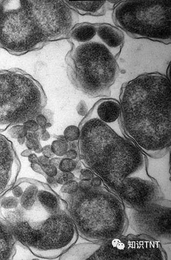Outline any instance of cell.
<instances>
[{"mask_svg":"<svg viewBox=\"0 0 171 260\" xmlns=\"http://www.w3.org/2000/svg\"><path fill=\"white\" fill-rule=\"evenodd\" d=\"M79 21L63 0H0V47L15 55L65 39Z\"/></svg>","mask_w":171,"mask_h":260,"instance_id":"277c9868","label":"cell"},{"mask_svg":"<svg viewBox=\"0 0 171 260\" xmlns=\"http://www.w3.org/2000/svg\"><path fill=\"white\" fill-rule=\"evenodd\" d=\"M161 244L144 235H120L101 242L88 260H167Z\"/></svg>","mask_w":171,"mask_h":260,"instance_id":"9c48e42d","label":"cell"},{"mask_svg":"<svg viewBox=\"0 0 171 260\" xmlns=\"http://www.w3.org/2000/svg\"><path fill=\"white\" fill-rule=\"evenodd\" d=\"M50 137L49 132L46 130L42 135L41 139L43 141H47L50 138Z\"/></svg>","mask_w":171,"mask_h":260,"instance_id":"f35d334b","label":"cell"},{"mask_svg":"<svg viewBox=\"0 0 171 260\" xmlns=\"http://www.w3.org/2000/svg\"><path fill=\"white\" fill-rule=\"evenodd\" d=\"M171 0H125L115 6L114 24L129 36L171 42Z\"/></svg>","mask_w":171,"mask_h":260,"instance_id":"52a82bcc","label":"cell"},{"mask_svg":"<svg viewBox=\"0 0 171 260\" xmlns=\"http://www.w3.org/2000/svg\"><path fill=\"white\" fill-rule=\"evenodd\" d=\"M79 157L78 151L74 149H68L64 157L72 160H76Z\"/></svg>","mask_w":171,"mask_h":260,"instance_id":"f546056e","label":"cell"},{"mask_svg":"<svg viewBox=\"0 0 171 260\" xmlns=\"http://www.w3.org/2000/svg\"><path fill=\"white\" fill-rule=\"evenodd\" d=\"M67 146L68 149H74L78 151V144L77 141L68 142Z\"/></svg>","mask_w":171,"mask_h":260,"instance_id":"74e56055","label":"cell"},{"mask_svg":"<svg viewBox=\"0 0 171 260\" xmlns=\"http://www.w3.org/2000/svg\"><path fill=\"white\" fill-rule=\"evenodd\" d=\"M27 132L22 124H17L11 126L8 133L12 138L17 139L19 136L25 137Z\"/></svg>","mask_w":171,"mask_h":260,"instance_id":"7402d4cb","label":"cell"},{"mask_svg":"<svg viewBox=\"0 0 171 260\" xmlns=\"http://www.w3.org/2000/svg\"><path fill=\"white\" fill-rule=\"evenodd\" d=\"M61 159L62 158L60 157H53L51 158H49V164L53 165L58 168Z\"/></svg>","mask_w":171,"mask_h":260,"instance_id":"836d02e7","label":"cell"},{"mask_svg":"<svg viewBox=\"0 0 171 260\" xmlns=\"http://www.w3.org/2000/svg\"><path fill=\"white\" fill-rule=\"evenodd\" d=\"M33 135L34 137L30 141L33 145V151L37 154L41 153L42 152V147L41 145L40 139L34 134Z\"/></svg>","mask_w":171,"mask_h":260,"instance_id":"4316f807","label":"cell"},{"mask_svg":"<svg viewBox=\"0 0 171 260\" xmlns=\"http://www.w3.org/2000/svg\"><path fill=\"white\" fill-rule=\"evenodd\" d=\"M101 242L73 244L60 256V260H88L100 247Z\"/></svg>","mask_w":171,"mask_h":260,"instance_id":"5bb4252c","label":"cell"},{"mask_svg":"<svg viewBox=\"0 0 171 260\" xmlns=\"http://www.w3.org/2000/svg\"><path fill=\"white\" fill-rule=\"evenodd\" d=\"M41 153L43 155L45 156L46 157L49 158H51L54 157L55 156L54 154L51 150V146L49 145H47L43 147Z\"/></svg>","mask_w":171,"mask_h":260,"instance_id":"f1b7e54d","label":"cell"},{"mask_svg":"<svg viewBox=\"0 0 171 260\" xmlns=\"http://www.w3.org/2000/svg\"><path fill=\"white\" fill-rule=\"evenodd\" d=\"M65 61L69 79L89 98L109 96L119 72L115 58L103 45L93 38L71 43Z\"/></svg>","mask_w":171,"mask_h":260,"instance_id":"8992f818","label":"cell"},{"mask_svg":"<svg viewBox=\"0 0 171 260\" xmlns=\"http://www.w3.org/2000/svg\"><path fill=\"white\" fill-rule=\"evenodd\" d=\"M78 185L79 189L80 190H87L92 187L90 181L87 180H80Z\"/></svg>","mask_w":171,"mask_h":260,"instance_id":"1f68e13d","label":"cell"},{"mask_svg":"<svg viewBox=\"0 0 171 260\" xmlns=\"http://www.w3.org/2000/svg\"><path fill=\"white\" fill-rule=\"evenodd\" d=\"M27 131L34 132L38 130L40 127L33 119H29L22 124Z\"/></svg>","mask_w":171,"mask_h":260,"instance_id":"d4e9b609","label":"cell"},{"mask_svg":"<svg viewBox=\"0 0 171 260\" xmlns=\"http://www.w3.org/2000/svg\"><path fill=\"white\" fill-rule=\"evenodd\" d=\"M128 224L137 234L160 244L171 242V201L161 198L141 208L125 207Z\"/></svg>","mask_w":171,"mask_h":260,"instance_id":"ba28073f","label":"cell"},{"mask_svg":"<svg viewBox=\"0 0 171 260\" xmlns=\"http://www.w3.org/2000/svg\"><path fill=\"white\" fill-rule=\"evenodd\" d=\"M96 35V26L88 23L77 24L69 33L67 40L71 44L91 40Z\"/></svg>","mask_w":171,"mask_h":260,"instance_id":"2e32d148","label":"cell"},{"mask_svg":"<svg viewBox=\"0 0 171 260\" xmlns=\"http://www.w3.org/2000/svg\"><path fill=\"white\" fill-rule=\"evenodd\" d=\"M77 111L79 115L86 116L87 114V108L84 102L81 101L77 107Z\"/></svg>","mask_w":171,"mask_h":260,"instance_id":"4dcf8cb0","label":"cell"},{"mask_svg":"<svg viewBox=\"0 0 171 260\" xmlns=\"http://www.w3.org/2000/svg\"><path fill=\"white\" fill-rule=\"evenodd\" d=\"M67 142L58 139L53 141L50 146L54 155L60 157L64 156L68 149Z\"/></svg>","mask_w":171,"mask_h":260,"instance_id":"ac0fdd59","label":"cell"},{"mask_svg":"<svg viewBox=\"0 0 171 260\" xmlns=\"http://www.w3.org/2000/svg\"><path fill=\"white\" fill-rule=\"evenodd\" d=\"M81 135L79 127L74 125L67 126L64 130L63 135L67 142L78 141Z\"/></svg>","mask_w":171,"mask_h":260,"instance_id":"e0dca14e","label":"cell"},{"mask_svg":"<svg viewBox=\"0 0 171 260\" xmlns=\"http://www.w3.org/2000/svg\"><path fill=\"white\" fill-rule=\"evenodd\" d=\"M78 190V182L76 180H72L62 185L60 191L61 193L71 195L76 193Z\"/></svg>","mask_w":171,"mask_h":260,"instance_id":"ffe728a7","label":"cell"},{"mask_svg":"<svg viewBox=\"0 0 171 260\" xmlns=\"http://www.w3.org/2000/svg\"><path fill=\"white\" fill-rule=\"evenodd\" d=\"M16 239L6 222L0 221V260H12L16 253Z\"/></svg>","mask_w":171,"mask_h":260,"instance_id":"9a60e30c","label":"cell"},{"mask_svg":"<svg viewBox=\"0 0 171 260\" xmlns=\"http://www.w3.org/2000/svg\"><path fill=\"white\" fill-rule=\"evenodd\" d=\"M171 87L166 76L148 73L123 84L120 122L126 135L145 154L163 157L171 143Z\"/></svg>","mask_w":171,"mask_h":260,"instance_id":"7a4b0ae2","label":"cell"},{"mask_svg":"<svg viewBox=\"0 0 171 260\" xmlns=\"http://www.w3.org/2000/svg\"><path fill=\"white\" fill-rule=\"evenodd\" d=\"M28 160L31 163L40 164L39 161L38 157L34 153H31L28 156Z\"/></svg>","mask_w":171,"mask_h":260,"instance_id":"e575fe53","label":"cell"},{"mask_svg":"<svg viewBox=\"0 0 171 260\" xmlns=\"http://www.w3.org/2000/svg\"><path fill=\"white\" fill-rule=\"evenodd\" d=\"M121 111L120 104L117 100L105 99L98 101L85 116L100 120L117 134L125 137L120 122Z\"/></svg>","mask_w":171,"mask_h":260,"instance_id":"8fae6325","label":"cell"},{"mask_svg":"<svg viewBox=\"0 0 171 260\" xmlns=\"http://www.w3.org/2000/svg\"><path fill=\"white\" fill-rule=\"evenodd\" d=\"M30 166L32 169L36 172L41 174L45 177H47L42 169L40 164L31 163Z\"/></svg>","mask_w":171,"mask_h":260,"instance_id":"d6a6232c","label":"cell"},{"mask_svg":"<svg viewBox=\"0 0 171 260\" xmlns=\"http://www.w3.org/2000/svg\"><path fill=\"white\" fill-rule=\"evenodd\" d=\"M25 143V146H26L28 150L30 151H33V145L31 141L26 140Z\"/></svg>","mask_w":171,"mask_h":260,"instance_id":"ab89813d","label":"cell"},{"mask_svg":"<svg viewBox=\"0 0 171 260\" xmlns=\"http://www.w3.org/2000/svg\"><path fill=\"white\" fill-rule=\"evenodd\" d=\"M63 1L70 8L82 15L100 16L104 15L107 10L112 9L114 5L120 1Z\"/></svg>","mask_w":171,"mask_h":260,"instance_id":"4fadbf2b","label":"cell"},{"mask_svg":"<svg viewBox=\"0 0 171 260\" xmlns=\"http://www.w3.org/2000/svg\"><path fill=\"white\" fill-rule=\"evenodd\" d=\"M46 179L49 185L53 187L58 186V183L56 181L55 177H50L47 176Z\"/></svg>","mask_w":171,"mask_h":260,"instance_id":"8d00e7d4","label":"cell"},{"mask_svg":"<svg viewBox=\"0 0 171 260\" xmlns=\"http://www.w3.org/2000/svg\"><path fill=\"white\" fill-rule=\"evenodd\" d=\"M90 182L91 185L93 187H99L105 186L102 179L96 175Z\"/></svg>","mask_w":171,"mask_h":260,"instance_id":"83f0119b","label":"cell"},{"mask_svg":"<svg viewBox=\"0 0 171 260\" xmlns=\"http://www.w3.org/2000/svg\"><path fill=\"white\" fill-rule=\"evenodd\" d=\"M78 163L76 160L62 158L58 169L61 171L72 172L77 168Z\"/></svg>","mask_w":171,"mask_h":260,"instance_id":"d6986e66","label":"cell"},{"mask_svg":"<svg viewBox=\"0 0 171 260\" xmlns=\"http://www.w3.org/2000/svg\"><path fill=\"white\" fill-rule=\"evenodd\" d=\"M79 128L80 159L117 195L136 185L157 182L148 173L145 155L128 137L96 118L85 116Z\"/></svg>","mask_w":171,"mask_h":260,"instance_id":"3957f363","label":"cell"},{"mask_svg":"<svg viewBox=\"0 0 171 260\" xmlns=\"http://www.w3.org/2000/svg\"><path fill=\"white\" fill-rule=\"evenodd\" d=\"M94 39L105 46L115 58L119 55L123 45L124 36L119 29L107 24H95Z\"/></svg>","mask_w":171,"mask_h":260,"instance_id":"7c38bea8","label":"cell"},{"mask_svg":"<svg viewBox=\"0 0 171 260\" xmlns=\"http://www.w3.org/2000/svg\"><path fill=\"white\" fill-rule=\"evenodd\" d=\"M17 198L11 209L0 215L15 238L34 255L46 257L65 247L76 234L65 202L46 184L20 179L5 193Z\"/></svg>","mask_w":171,"mask_h":260,"instance_id":"6da1fadb","label":"cell"},{"mask_svg":"<svg viewBox=\"0 0 171 260\" xmlns=\"http://www.w3.org/2000/svg\"><path fill=\"white\" fill-rule=\"evenodd\" d=\"M36 121L40 128L46 129L51 126L49 122H48L47 117L43 114L40 113L38 114L35 118Z\"/></svg>","mask_w":171,"mask_h":260,"instance_id":"484cf974","label":"cell"},{"mask_svg":"<svg viewBox=\"0 0 171 260\" xmlns=\"http://www.w3.org/2000/svg\"><path fill=\"white\" fill-rule=\"evenodd\" d=\"M95 175L94 172L90 169L86 167L80 170L79 179L80 180L90 181Z\"/></svg>","mask_w":171,"mask_h":260,"instance_id":"603a6c76","label":"cell"},{"mask_svg":"<svg viewBox=\"0 0 171 260\" xmlns=\"http://www.w3.org/2000/svg\"><path fill=\"white\" fill-rule=\"evenodd\" d=\"M41 166L46 176L50 177H55L58 172L57 167L51 164L41 165Z\"/></svg>","mask_w":171,"mask_h":260,"instance_id":"cb8c5ba5","label":"cell"},{"mask_svg":"<svg viewBox=\"0 0 171 260\" xmlns=\"http://www.w3.org/2000/svg\"><path fill=\"white\" fill-rule=\"evenodd\" d=\"M78 235L93 242H103L123 234L128 221L125 207L106 186L62 193Z\"/></svg>","mask_w":171,"mask_h":260,"instance_id":"5b68a950","label":"cell"},{"mask_svg":"<svg viewBox=\"0 0 171 260\" xmlns=\"http://www.w3.org/2000/svg\"><path fill=\"white\" fill-rule=\"evenodd\" d=\"M20 168L11 142L0 134V196L14 185Z\"/></svg>","mask_w":171,"mask_h":260,"instance_id":"30bf717a","label":"cell"},{"mask_svg":"<svg viewBox=\"0 0 171 260\" xmlns=\"http://www.w3.org/2000/svg\"><path fill=\"white\" fill-rule=\"evenodd\" d=\"M58 184L63 185L66 182L72 180H75V177L72 172H64L58 171V172L55 177Z\"/></svg>","mask_w":171,"mask_h":260,"instance_id":"44dd1931","label":"cell"},{"mask_svg":"<svg viewBox=\"0 0 171 260\" xmlns=\"http://www.w3.org/2000/svg\"><path fill=\"white\" fill-rule=\"evenodd\" d=\"M39 161L41 165H48L49 164V158L45 156L42 155L38 157Z\"/></svg>","mask_w":171,"mask_h":260,"instance_id":"d590c367","label":"cell"},{"mask_svg":"<svg viewBox=\"0 0 171 260\" xmlns=\"http://www.w3.org/2000/svg\"><path fill=\"white\" fill-rule=\"evenodd\" d=\"M17 139L20 145H22L26 141L25 137L23 136H19Z\"/></svg>","mask_w":171,"mask_h":260,"instance_id":"60d3db41","label":"cell"}]
</instances>
